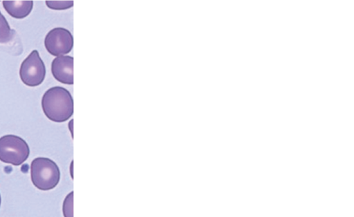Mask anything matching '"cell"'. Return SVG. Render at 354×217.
<instances>
[{
	"label": "cell",
	"mask_w": 354,
	"mask_h": 217,
	"mask_svg": "<svg viewBox=\"0 0 354 217\" xmlns=\"http://www.w3.org/2000/svg\"><path fill=\"white\" fill-rule=\"evenodd\" d=\"M45 115L51 121L63 122L73 113V100L70 92L64 87L54 86L48 89L41 99Z\"/></svg>",
	"instance_id": "6da1fadb"
},
{
	"label": "cell",
	"mask_w": 354,
	"mask_h": 217,
	"mask_svg": "<svg viewBox=\"0 0 354 217\" xmlns=\"http://www.w3.org/2000/svg\"><path fill=\"white\" fill-rule=\"evenodd\" d=\"M32 184L39 189L47 191L55 188L60 180V171L52 160L39 157L34 159L30 165Z\"/></svg>",
	"instance_id": "7a4b0ae2"
},
{
	"label": "cell",
	"mask_w": 354,
	"mask_h": 217,
	"mask_svg": "<svg viewBox=\"0 0 354 217\" xmlns=\"http://www.w3.org/2000/svg\"><path fill=\"white\" fill-rule=\"evenodd\" d=\"M29 154V147L21 138L15 135L0 138V160L3 162L19 166L27 160Z\"/></svg>",
	"instance_id": "3957f363"
},
{
	"label": "cell",
	"mask_w": 354,
	"mask_h": 217,
	"mask_svg": "<svg viewBox=\"0 0 354 217\" xmlns=\"http://www.w3.org/2000/svg\"><path fill=\"white\" fill-rule=\"evenodd\" d=\"M19 75L22 82L28 86H37L43 82L46 68L37 50H32L23 61Z\"/></svg>",
	"instance_id": "277c9868"
},
{
	"label": "cell",
	"mask_w": 354,
	"mask_h": 217,
	"mask_svg": "<svg viewBox=\"0 0 354 217\" xmlns=\"http://www.w3.org/2000/svg\"><path fill=\"white\" fill-rule=\"evenodd\" d=\"M44 46L50 55L62 56L72 50L73 37L68 30L61 27L55 28L46 35Z\"/></svg>",
	"instance_id": "5b68a950"
},
{
	"label": "cell",
	"mask_w": 354,
	"mask_h": 217,
	"mask_svg": "<svg viewBox=\"0 0 354 217\" xmlns=\"http://www.w3.org/2000/svg\"><path fill=\"white\" fill-rule=\"evenodd\" d=\"M51 72L58 82L73 84V57L68 55L55 57L51 64Z\"/></svg>",
	"instance_id": "8992f818"
},
{
	"label": "cell",
	"mask_w": 354,
	"mask_h": 217,
	"mask_svg": "<svg viewBox=\"0 0 354 217\" xmlns=\"http://www.w3.org/2000/svg\"><path fill=\"white\" fill-rule=\"evenodd\" d=\"M2 3L6 12L15 19L25 18L33 8V1H3Z\"/></svg>",
	"instance_id": "52a82bcc"
},
{
	"label": "cell",
	"mask_w": 354,
	"mask_h": 217,
	"mask_svg": "<svg viewBox=\"0 0 354 217\" xmlns=\"http://www.w3.org/2000/svg\"><path fill=\"white\" fill-rule=\"evenodd\" d=\"M14 32L4 16L0 12V43L4 44L10 41L13 37Z\"/></svg>",
	"instance_id": "ba28073f"
},
{
	"label": "cell",
	"mask_w": 354,
	"mask_h": 217,
	"mask_svg": "<svg viewBox=\"0 0 354 217\" xmlns=\"http://www.w3.org/2000/svg\"><path fill=\"white\" fill-rule=\"evenodd\" d=\"M62 211L64 217H73V191L66 196L63 202Z\"/></svg>",
	"instance_id": "9c48e42d"
},
{
	"label": "cell",
	"mask_w": 354,
	"mask_h": 217,
	"mask_svg": "<svg viewBox=\"0 0 354 217\" xmlns=\"http://www.w3.org/2000/svg\"><path fill=\"white\" fill-rule=\"evenodd\" d=\"M46 5L53 10H66L73 6V1H46Z\"/></svg>",
	"instance_id": "30bf717a"
},
{
	"label": "cell",
	"mask_w": 354,
	"mask_h": 217,
	"mask_svg": "<svg viewBox=\"0 0 354 217\" xmlns=\"http://www.w3.org/2000/svg\"><path fill=\"white\" fill-rule=\"evenodd\" d=\"M73 120H71L68 123V128L71 131L72 137H73Z\"/></svg>",
	"instance_id": "8fae6325"
},
{
	"label": "cell",
	"mask_w": 354,
	"mask_h": 217,
	"mask_svg": "<svg viewBox=\"0 0 354 217\" xmlns=\"http://www.w3.org/2000/svg\"><path fill=\"white\" fill-rule=\"evenodd\" d=\"M72 168H73V161L71 162V177L73 178V170H72Z\"/></svg>",
	"instance_id": "7c38bea8"
},
{
	"label": "cell",
	"mask_w": 354,
	"mask_h": 217,
	"mask_svg": "<svg viewBox=\"0 0 354 217\" xmlns=\"http://www.w3.org/2000/svg\"><path fill=\"white\" fill-rule=\"evenodd\" d=\"M0 205H1V196H0Z\"/></svg>",
	"instance_id": "4fadbf2b"
}]
</instances>
